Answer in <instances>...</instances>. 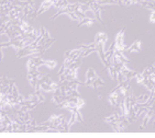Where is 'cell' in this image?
Instances as JSON below:
<instances>
[{
    "label": "cell",
    "mask_w": 155,
    "mask_h": 138,
    "mask_svg": "<svg viewBox=\"0 0 155 138\" xmlns=\"http://www.w3.org/2000/svg\"><path fill=\"white\" fill-rule=\"evenodd\" d=\"M44 66L48 67V69H54L57 67V63L55 60H51V59H44Z\"/></svg>",
    "instance_id": "obj_12"
},
{
    "label": "cell",
    "mask_w": 155,
    "mask_h": 138,
    "mask_svg": "<svg viewBox=\"0 0 155 138\" xmlns=\"http://www.w3.org/2000/svg\"><path fill=\"white\" fill-rule=\"evenodd\" d=\"M58 86H60L58 82H55L48 77H43V78L40 79L38 89H40L42 92H55Z\"/></svg>",
    "instance_id": "obj_3"
},
{
    "label": "cell",
    "mask_w": 155,
    "mask_h": 138,
    "mask_svg": "<svg viewBox=\"0 0 155 138\" xmlns=\"http://www.w3.org/2000/svg\"><path fill=\"white\" fill-rule=\"evenodd\" d=\"M42 78V74L38 70V71H32V72H28V80L30 82L31 87L33 89H38V86H39V81Z\"/></svg>",
    "instance_id": "obj_6"
},
{
    "label": "cell",
    "mask_w": 155,
    "mask_h": 138,
    "mask_svg": "<svg viewBox=\"0 0 155 138\" xmlns=\"http://www.w3.org/2000/svg\"><path fill=\"white\" fill-rule=\"evenodd\" d=\"M141 46H142V44H141V41H135L133 44H131L130 46H125V49H124V53H137V52H140L141 49Z\"/></svg>",
    "instance_id": "obj_9"
},
{
    "label": "cell",
    "mask_w": 155,
    "mask_h": 138,
    "mask_svg": "<svg viewBox=\"0 0 155 138\" xmlns=\"http://www.w3.org/2000/svg\"><path fill=\"white\" fill-rule=\"evenodd\" d=\"M114 49L116 51H121L124 52L125 45H124V30H121L118 32L116 39H114Z\"/></svg>",
    "instance_id": "obj_5"
},
{
    "label": "cell",
    "mask_w": 155,
    "mask_h": 138,
    "mask_svg": "<svg viewBox=\"0 0 155 138\" xmlns=\"http://www.w3.org/2000/svg\"><path fill=\"white\" fill-rule=\"evenodd\" d=\"M108 41V35L104 32H99L96 34L95 43H102V44H107Z\"/></svg>",
    "instance_id": "obj_10"
},
{
    "label": "cell",
    "mask_w": 155,
    "mask_h": 138,
    "mask_svg": "<svg viewBox=\"0 0 155 138\" xmlns=\"http://www.w3.org/2000/svg\"><path fill=\"white\" fill-rule=\"evenodd\" d=\"M150 11H151V13H150V22L151 23H155V10L151 9Z\"/></svg>",
    "instance_id": "obj_13"
},
{
    "label": "cell",
    "mask_w": 155,
    "mask_h": 138,
    "mask_svg": "<svg viewBox=\"0 0 155 138\" xmlns=\"http://www.w3.org/2000/svg\"><path fill=\"white\" fill-rule=\"evenodd\" d=\"M96 22V20L94 18H84L81 19V21L78 23V25H87V27H90V25H93L94 23Z\"/></svg>",
    "instance_id": "obj_11"
},
{
    "label": "cell",
    "mask_w": 155,
    "mask_h": 138,
    "mask_svg": "<svg viewBox=\"0 0 155 138\" xmlns=\"http://www.w3.org/2000/svg\"><path fill=\"white\" fill-rule=\"evenodd\" d=\"M53 7V2H52V0H43L41 3V6H40V8L38 9V11H35V13H34V15H40L42 14L43 12L48 11L50 8H52Z\"/></svg>",
    "instance_id": "obj_8"
},
{
    "label": "cell",
    "mask_w": 155,
    "mask_h": 138,
    "mask_svg": "<svg viewBox=\"0 0 155 138\" xmlns=\"http://www.w3.org/2000/svg\"><path fill=\"white\" fill-rule=\"evenodd\" d=\"M104 122L108 124H110L116 133L123 132V130L130 125V123H129V121H128V117L123 116V115H121V114H117V113L106 117V118H104Z\"/></svg>",
    "instance_id": "obj_1"
},
{
    "label": "cell",
    "mask_w": 155,
    "mask_h": 138,
    "mask_svg": "<svg viewBox=\"0 0 155 138\" xmlns=\"http://www.w3.org/2000/svg\"><path fill=\"white\" fill-rule=\"evenodd\" d=\"M41 66H44V59L41 58L40 56H33L27 63V70L28 72L38 71Z\"/></svg>",
    "instance_id": "obj_4"
},
{
    "label": "cell",
    "mask_w": 155,
    "mask_h": 138,
    "mask_svg": "<svg viewBox=\"0 0 155 138\" xmlns=\"http://www.w3.org/2000/svg\"><path fill=\"white\" fill-rule=\"evenodd\" d=\"M120 99H121V98H120L119 89H118V87H117L114 91H111V92L109 93V96H108V102H109V104H110L111 106L116 108V106L119 105Z\"/></svg>",
    "instance_id": "obj_7"
},
{
    "label": "cell",
    "mask_w": 155,
    "mask_h": 138,
    "mask_svg": "<svg viewBox=\"0 0 155 138\" xmlns=\"http://www.w3.org/2000/svg\"><path fill=\"white\" fill-rule=\"evenodd\" d=\"M84 83L88 87H93L94 89H98L99 87H102L104 84V81L96 74L95 69L89 68L86 72V80Z\"/></svg>",
    "instance_id": "obj_2"
}]
</instances>
